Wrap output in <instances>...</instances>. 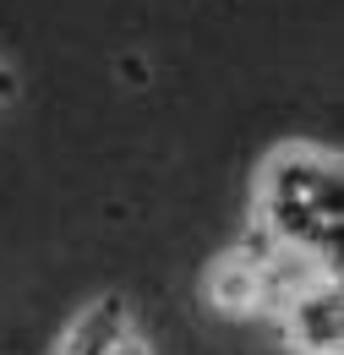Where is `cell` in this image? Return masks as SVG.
<instances>
[{
  "label": "cell",
  "mask_w": 344,
  "mask_h": 355,
  "mask_svg": "<svg viewBox=\"0 0 344 355\" xmlns=\"http://www.w3.org/2000/svg\"><path fill=\"white\" fill-rule=\"evenodd\" d=\"M11 93H17V71H11V66H0V104H6Z\"/></svg>",
  "instance_id": "277c9868"
},
{
  "label": "cell",
  "mask_w": 344,
  "mask_h": 355,
  "mask_svg": "<svg viewBox=\"0 0 344 355\" xmlns=\"http://www.w3.org/2000/svg\"><path fill=\"white\" fill-rule=\"evenodd\" d=\"M262 235L273 252L339 273V219H344V175L334 153L279 148L262 170Z\"/></svg>",
  "instance_id": "6da1fadb"
},
{
  "label": "cell",
  "mask_w": 344,
  "mask_h": 355,
  "mask_svg": "<svg viewBox=\"0 0 344 355\" xmlns=\"http://www.w3.org/2000/svg\"><path fill=\"white\" fill-rule=\"evenodd\" d=\"M273 311L284 317V345L301 355H339L344 322H339V273H306L290 284Z\"/></svg>",
  "instance_id": "7a4b0ae2"
},
{
  "label": "cell",
  "mask_w": 344,
  "mask_h": 355,
  "mask_svg": "<svg viewBox=\"0 0 344 355\" xmlns=\"http://www.w3.org/2000/svg\"><path fill=\"white\" fill-rule=\"evenodd\" d=\"M126 334H131L126 295H104V301H93L83 317H71V328H66V339H60L55 355H110Z\"/></svg>",
  "instance_id": "3957f363"
}]
</instances>
